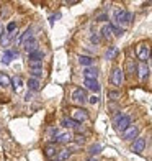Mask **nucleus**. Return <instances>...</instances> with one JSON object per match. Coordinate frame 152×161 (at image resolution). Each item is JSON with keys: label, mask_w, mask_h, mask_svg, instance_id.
I'll list each match as a JSON object with an SVG mask.
<instances>
[{"label": "nucleus", "mask_w": 152, "mask_h": 161, "mask_svg": "<svg viewBox=\"0 0 152 161\" xmlns=\"http://www.w3.org/2000/svg\"><path fill=\"white\" fill-rule=\"evenodd\" d=\"M48 135L56 138V136H57V128H49V130H48Z\"/></svg>", "instance_id": "473e14b6"}, {"label": "nucleus", "mask_w": 152, "mask_h": 161, "mask_svg": "<svg viewBox=\"0 0 152 161\" xmlns=\"http://www.w3.org/2000/svg\"><path fill=\"white\" fill-rule=\"evenodd\" d=\"M30 74H31V77H34V79H39V77L43 76V69H30Z\"/></svg>", "instance_id": "cd10ccee"}, {"label": "nucleus", "mask_w": 152, "mask_h": 161, "mask_svg": "<svg viewBox=\"0 0 152 161\" xmlns=\"http://www.w3.org/2000/svg\"><path fill=\"white\" fill-rule=\"evenodd\" d=\"M75 142H77L79 145H84V143H85V136H84V135H77V136H75Z\"/></svg>", "instance_id": "7c9ffc66"}, {"label": "nucleus", "mask_w": 152, "mask_h": 161, "mask_svg": "<svg viewBox=\"0 0 152 161\" xmlns=\"http://www.w3.org/2000/svg\"><path fill=\"white\" fill-rule=\"evenodd\" d=\"M62 125L66 127V128H75V127L79 125V123H77V122H74L72 119H67V117H64V119H62Z\"/></svg>", "instance_id": "412c9836"}, {"label": "nucleus", "mask_w": 152, "mask_h": 161, "mask_svg": "<svg viewBox=\"0 0 152 161\" xmlns=\"http://www.w3.org/2000/svg\"><path fill=\"white\" fill-rule=\"evenodd\" d=\"M28 87H30L31 91H39V79L30 77L28 79Z\"/></svg>", "instance_id": "6ab92c4d"}, {"label": "nucleus", "mask_w": 152, "mask_h": 161, "mask_svg": "<svg viewBox=\"0 0 152 161\" xmlns=\"http://www.w3.org/2000/svg\"><path fill=\"white\" fill-rule=\"evenodd\" d=\"M106 20H108V15H106V13H101V15L97 17V21H106Z\"/></svg>", "instance_id": "72a5a7b5"}, {"label": "nucleus", "mask_w": 152, "mask_h": 161, "mask_svg": "<svg viewBox=\"0 0 152 161\" xmlns=\"http://www.w3.org/2000/svg\"><path fill=\"white\" fill-rule=\"evenodd\" d=\"M15 35H17V33L8 35L7 31L0 35V43H2V46H3V48H8V46H10V43H12L13 40H15Z\"/></svg>", "instance_id": "9d476101"}, {"label": "nucleus", "mask_w": 152, "mask_h": 161, "mask_svg": "<svg viewBox=\"0 0 152 161\" xmlns=\"http://www.w3.org/2000/svg\"><path fill=\"white\" fill-rule=\"evenodd\" d=\"M12 79L5 74V72H0V86H10Z\"/></svg>", "instance_id": "5701e85b"}, {"label": "nucleus", "mask_w": 152, "mask_h": 161, "mask_svg": "<svg viewBox=\"0 0 152 161\" xmlns=\"http://www.w3.org/2000/svg\"><path fill=\"white\" fill-rule=\"evenodd\" d=\"M23 48H25V51H26V53L30 54V53H33V51H36V49H38V43H36V40H34V38H31L30 41H26V43H25V45H23Z\"/></svg>", "instance_id": "ddd939ff"}, {"label": "nucleus", "mask_w": 152, "mask_h": 161, "mask_svg": "<svg viewBox=\"0 0 152 161\" xmlns=\"http://www.w3.org/2000/svg\"><path fill=\"white\" fill-rule=\"evenodd\" d=\"M0 35H2V25H0Z\"/></svg>", "instance_id": "c9c22d12"}, {"label": "nucleus", "mask_w": 152, "mask_h": 161, "mask_svg": "<svg viewBox=\"0 0 152 161\" xmlns=\"http://www.w3.org/2000/svg\"><path fill=\"white\" fill-rule=\"evenodd\" d=\"M144 148H146V138H142V136L136 138L134 143H133V151L134 153H142Z\"/></svg>", "instance_id": "6e6552de"}, {"label": "nucleus", "mask_w": 152, "mask_h": 161, "mask_svg": "<svg viewBox=\"0 0 152 161\" xmlns=\"http://www.w3.org/2000/svg\"><path fill=\"white\" fill-rule=\"evenodd\" d=\"M89 100H90V104H97V102H98V97H95V96H93V97H90Z\"/></svg>", "instance_id": "f704fd0d"}, {"label": "nucleus", "mask_w": 152, "mask_h": 161, "mask_svg": "<svg viewBox=\"0 0 152 161\" xmlns=\"http://www.w3.org/2000/svg\"><path fill=\"white\" fill-rule=\"evenodd\" d=\"M12 84H15V91H18L20 86H21V79L20 77H13L12 79Z\"/></svg>", "instance_id": "c756f323"}, {"label": "nucleus", "mask_w": 152, "mask_h": 161, "mask_svg": "<svg viewBox=\"0 0 152 161\" xmlns=\"http://www.w3.org/2000/svg\"><path fill=\"white\" fill-rule=\"evenodd\" d=\"M90 40H92V43H95V45H98V43H100V36H98L97 33H93Z\"/></svg>", "instance_id": "2f4dec72"}, {"label": "nucleus", "mask_w": 152, "mask_h": 161, "mask_svg": "<svg viewBox=\"0 0 152 161\" xmlns=\"http://www.w3.org/2000/svg\"><path fill=\"white\" fill-rule=\"evenodd\" d=\"M15 30H17V23H15V21H10V23L7 25V33L13 35V33H15Z\"/></svg>", "instance_id": "bb28decb"}, {"label": "nucleus", "mask_w": 152, "mask_h": 161, "mask_svg": "<svg viewBox=\"0 0 152 161\" xmlns=\"http://www.w3.org/2000/svg\"><path fill=\"white\" fill-rule=\"evenodd\" d=\"M87 119H89V114H87L85 108H74L72 110V120L80 123V122H85Z\"/></svg>", "instance_id": "7ed1b4c3"}, {"label": "nucleus", "mask_w": 152, "mask_h": 161, "mask_svg": "<svg viewBox=\"0 0 152 161\" xmlns=\"http://www.w3.org/2000/svg\"><path fill=\"white\" fill-rule=\"evenodd\" d=\"M108 97H110L111 100H116V99H119V92L118 91H110L108 92Z\"/></svg>", "instance_id": "c85d7f7f"}, {"label": "nucleus", "mask_w": 152, "mask_h": 161, "mask_svg": "<svg viewBox=\"0 0 152 161\" xmlns=\"http://www.w3.org/2000/svg\"><path fill=\"white\" fill-rule=\"evenodd\" d=\"M70 155H72V151H70L69 148H64V150H61L59 153H57V156H59V159H61V161L67 159V158H69Z\"/></svg>", "instance_id": "4be33fe9"}, {"label": "nucleus", "mask_w": 152, "mask_h": 161, "mask_svg": "<svg viewBox=\"0 0 152 161\" xmlns=\"http://www.w3.org/2000/svg\"><path fill=\"white\" fill-rule=\"evenodd\" d=\"M53 140H54L56 143H61V145H64V143H70V142H72V135L67 133V131H64V133H57V136L53 138Z\"/></svg>", "instance_id": "9b49d317"}, {"label": "nucleus", "mask_w": 152, "mask_h": 161, "mask_svg": "<svg viewBox=\"0 0 152 161\" xmlns=\"http://www.w3.org/2000/svg\"><path fill=\"white\" fill-rule=\"evenodd\" d=\"M116 56H118V48L116 46H110L106 49V53H105V58H106V59H110V61L114 59Z\"/></svg>", "instance_id": "2eb2a0df"}, {"label": "nucleus", "mask_w": 152, "mask_h": 161, "mask_svg": "<svg viewBox=\"0 0 152 161\" xmlns=\"http://www.w3.org/2000/svg\"><path fill=\"white\" fill-rule=\"evenodd\" d=\"M136 72H137V76H139L141 80H146L147 76H149V66H147V63H139V64H137Z\"/></svg>", "instance_id": "0eeeda50"}, {"label": "nucleus", "mask_w": 152, "mask_h": 161, "mask_svg": "<svg viewBox=\"0 0 152 161\" xmlns=\"http://www.w3.org/2000/svg\"><path fill=\"white\" fill-rule=\"evenodd\" d=\"M136 69H137V66L134 64V61H131V59H129V61L126 63V71H128V74H134V72H136Z\"/></svg>", "instance_id": "393cba45"}, {"label": "nucleus", "mask_w": 152, "mask_h": 161, "mask_svg": "<svg viewBox=\"0 0 152 161\" xmlns=\"http://www.w3.org/2000/svg\"><path fill=\"white\" fill-rule=\"evenodd\" d=\"M111 25H105L103 28H101V36H103L105 40H110L111 38Z\"/></svg>", "instance_id": "aec40b11"}, {"label": "nucleus", "mask_w": 152, "mask_h": 161, "mask_svg": "<svg viewBox=\"0 0 152 161\" xmlns=\"http://www.w3.org/2000/svg\"><path fill=\"white\" fill-rule=\"evenodd\" d=\"M28 66H30V69H41L43 61H38V59H30V61H28Z\"/></svg>", "instance_id": "b1692460"}, {"label": "nucleus", "mask_w": 152, "mask_h": 161, "mask_svg": "<svg viewBox=\"0 0 152 161\" xmlns=\"http://www.w3.org/2000/svg\"><path fill=\"white\" fill-rule=\"evenodd\" d=\"M87 161H97V159H87Z\"/></svg>", "instance_id": "e433bc0d"}, {"label": "nucleus", "mask_w": 152, "mask_h": 161, "mask_svg": "<svg viewBox=\"0 0 152 161\" xmlns=\"http://www.w3.org/2000/svg\"><path fill=\"white\" fill-rule=\"evenodd\" d=\"M72 100L77 102V104H85V102L89 100V97H87V92L82 87H79V89H75L74 94H72Z\"/></svg>", "instance_id": "20e7f679"}, {"label": "nucleus", "mask_w": 152, "mask_h": 161, "mask_svg": "<svg viewBox=\"0 0 152 161\" xmlns=\"http://www.w3.org/2000/svg\"><path fill=\"white\" fill-rule=\"evenodd\" d=\"M44 155H46L48 158H54V156L57 155L56 146H54V145H49V146H46V148H44Z\"/></svg>", "instance_id": "a211bd4d"}, {"label": "nucleus", "mask_w": 152, "mask_h": 161, "mask_svg": "<svg viewBox=\"0 0 152 161\" xmlns=\"http://www.w3.org/2000/svg\"><path fill=\"white\" fill-rule=\"evenodd\" d=\"M101 150H103V146H101L100 143H95V145H92L90 148H89V155L90 156H95V155H98Z\"/></svg>", "instance_id": "dca6fc26"}, {"label": "nucleus", "mask_w": 152, "mask_h": 161, "mask_svg": "<svg viewBox=\"0 0 152 161\" xmlns=\"http://www.w3.org/2000/svg\"><path fill=\"white\" fill-rule=\"evenodd\" d=\"M110 82H111L113 86H121V82H123V71H121L119 68H114V69L111 71Z\"/></svg>", "instance_id": "39448f33"}, {"label": "nucleus", "mask_w": 152, "mask_h": 161, "mask_svg": "<svg viewBox=\"0 0 152 161\" xmlns=\"http://www.w3.org/2000/svg\"><path fill=\"white\" fill-rule=\"evenodd\" d=\"M113 123H114V128H116V130L124 131L129 125H131V117L124 115V114H118V115L113 119Z\"/></svg>", "instance_id": "f257e3e1"}, {"label": "nucleus", "mask_w": 152, "mask_h": 161, "mask_svg": "<svg viewBox=\"0 0 152 161\" xmlns=\"http://www.w3.org/2000/svg\"><path fill=\"white\" fill-rule=\"evenodd\" d=\"M84 76H85V79H97V76H98V69L97 68H85L84 69Z\"/></svg>", "instance_id": "4468645a"}, {"label": "nucleus", "mask_w": 152, "mask_h": 161, "mask_svg": "<svg viewBox=\"0 0 152 161\" xmlns=\"http://www.w3.org/2000/svg\"><path fill=\"white\" fill-rule=\"evenodd\" d=\"M31 38H34V36H33V26L28 28V30H26V31H25V33H23V35H21L20 38H18V41H17V43H18L20 46H23L25 43H26V41H30Z\"/></svg>", "instance_id": "1a4fd4ad"}, {"label": "nucleus", "mask_w": 152, "mask_h": 161, "mask_svg": "<svg viewBox=\"0 0 152 161\" xmlns=\"http://www.w3.org/2000/svg\"><path fill=\"white\" fill-rule=\"evenodd\" d=\"M136 53H137V58H139L141 63H147L150 58V46L146 45V43H141V45H137Z\"/></svg>", "instance_id": "f03ea898"}, {"label": "nucleus", "mask_w": 152, "mask_h": 161, "mask_svg": "<svg viewBox=\"0 0 152 161\" xmlns=\"http://www.w3.org/2000/svg\"><path fill=\"white\" fill-rule=\"evenodd\" d=\"M28 56H30V59H38V61H43V53H41V51H38V49L33 51V53H30Z\"/></svg>", "instance_id": "a878e982"}, {"label": "nucleus", "mask_w": 152, "mask_h": 161, "mask_svg": "<svg viewBox=\"0 0 152 161\" xmlns=\"http://www.w3.org/2000/svg\"><path fill=\"white\" fill-rule=\"evenodd\" d=\"M84 86L87 87V89L93 91V92H98L100 91V84L97 82V79H85L84 80Z\"/></svg>", "instance_id": "f8f14e48"}, {"label": "nucleus", "mask_w": 152, "mask_h": 161, "mask_svg": "<svg viewBox=\"0 0 152 161\" xmlns=\"http://www.w3.org/2000/svg\"><path fill=\"white\" fill-rule=\"evenodd\" d=\"M137 133H139V128H137L136 125H129L124 131H123V138L124 140H134V138H137Z\"/></svg>", "instance_id": "423d86ee"}, {"label": "nucleus", "mask_w": 152, "mask_h": 161, "mask_svg": "<svg viewBox=\"0 0 152 161\" xmlns=\"http://www.w3.org/2000/svg\"><path fill=\"white\" fill-rule=\"evenodd\" d=\"M79 63H80L82 66H85V68H90V66L93 64V59L90 56H79Z\"/></svg>", "instance_id": "f3484780"}]
</instances>
